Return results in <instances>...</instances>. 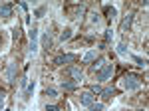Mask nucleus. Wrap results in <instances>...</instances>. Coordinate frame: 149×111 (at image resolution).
<instances>
[{"instance_id": "f257e3e1", "label": "nucleus", "mask_w": 149, "mask_h": 111, "mask_svg": "<svg viewBox=\"0 0 149 111\" xmlns=\"http://www.w3.org/2000/svg\"><path fill=\"white\" fill-rule=\"evenodd\" d=\"M123 85H125L127 91H135V89H139V85H141V79H139L137 76H133V74H127L125 79H123Z\"/></svg>"}, {"instance_id": "f03ea898", "label": "nucleus", "mask_w": 149, "mask_h": 111, "mask_svg": "<svg viewBox=\"0 0 149 111\" xmlns=\"http://www.w3.org/2000/svg\"><path fill=\"white\" fill-rule=\"evenodd\" d=\"M111 74H113V66L111 64H107V66H103L100 71H97V81H105V79H109L111 78Z\"/></svg>"}, {"instance_id": "7ed1b4c3", "label": "nucleus", "mask_w": 149, "mask_h": 111, "mask_svg": "<svg viewBox=\"0 0 149 111\" xmlns=\"http://www.w3.org/2000/svg\"><path fill=\"white\" fill-rule=\"evenodd\" d=\"M30 52L32 54L38 52V28H32L30 30Z\"/></svg>"}, {"instance_id": "20e7f679", "label": "nucleus", "mask_w": 149, "mask_h": 111, "mask_svg": "<svg viewBox=\"0 0 149 111\" xmlns=\"http://www.w3.org/2000/svg\"><path fill=\"white\" fill-rule=\"evenodd\" d=\"M133 16H135L133 12H127V14H125V18L121 20V26H119V30H121V32H127V30L131 28V22H133Z\"/></svg>"}, {"instance_id": "39448f33", "label": "nucleus", "mask_w": 149, "mask_h": 111, "mask_svg": "<svg viewBox=\"0 0 149 111\" xmlns=\"http://www.w3.org/2000/svg\"><path fill=\"white\" fill-rule=\"evenodd\" d=\"M70 62H76V56L74 54H64V56H58L54 60L56 66H64V64H70Z\"/></svg>"}, {"instance_id": "423d86ee", "label": "nucleus", "mask_w": 149, "mask_h": 111, "mask_svg": "<svg viewBox=\"0 0 149 111\" xmlns=\"http://www.w3.org/2000/svg\"><path fill=\"white\" fill-rule=\"evenodd\" d=\"M80 103H81V105H90V103H93V93L84 91V93L80 95Z\"/></svg>"}, {"instance_id": "0eeeda50", "label": "nucleus", "mask_w": 149, "mask_h": 111, "mask_svg": "<svg viewBox=\"0 0 149 111\" xmlns=\"http://www.w3.org/2000/svg\"><path fill=\"white\" fill-rule=\"evenodd\" d=\"M0 16H2V18H10L12 16V6L10 4H2V6H0Z\"/></svg>"}, {"instance_id": "6e6552de", "label": "nucleus", "mask_w": 149, "mask_h": 111, "mask_svg": "<svg viewBox=\"0 0 149 111\" xmlns=\"http://www.w3.org/2000/svg\"><path fill=\"white\" fill-rule=\"evenodd\" d=\"M70 76L74 78V81H80V79L84 78V74H81V69H78V67H70Z\"/></svg>"}, {"instance_id": "1a4fd4ad", "label": "nucleus", "mask_w": 149, "mask_h": 111, "mask_svg": "<svg viewBox=\"0 0 149 111\" xmlns=\"http://www.w3.org/2000/svg\"><path fill=\"white\" fill-rule=\"evenodd\" d=\"M76 87H78V81H62V89L66 91H74Z\"/></svg>"}, {"instance_id": "9d476101", "label": "nucleus", "mask_w": 149, "mask_h": 111, "mask_svg": "<svg viewBox=\"0 0 149 111\" xmlns=\"http://www.w3.org/2000/svg\"><path fill=\"white\" fill-rule=\"evenodd\" d=\"M115 95V91L111 87H107V89H102V97L103 99H109V97H113Z\"/></svg>"}, {"instance_id": "9b49d317", "label": "nucleus", "mask_w": 149, "mask_h": 111, "mask_svg": "<svg viewBox=\"0 0 149 111\" xmlns=\"http://www.w3.org/2000/svg\"><path fill=\"white\" fill-rule=\"evenodd\" d=\"M88 107H90V111H103V109H105L103 103H90Z\"/></svg>"}, {"instance_id": "f8f14e48", "label": "nucleus", "mask_w": 149, "mask_h": 111, "mask_svg": "<svg viewBox=\"0 0 149 111\" xmlns=\"http://www.w3.org/2000/svg\"><path fill=\"white\" fill-rule=\"evenodd\" d=\"M70 38H72V30H70V28H66L64 32L60 34V40H62V42H66V40H70Z\"/></svg>"}, {"instance_id": "ddd939ff", "label": "nucleus", "mask_w": 149, "mask_h": 111, "mask_svg": "<svg viewBox=\"0 0 149 111\" xmlns=\"http://www.w3.org/2000/svg\"><path fill=\"white\" fill-rule=\"evenodd\" d=\"M93 60H95V52H93V50L84 56V64H90V62H93Z\"/></svg>"}, {"instance_id": "4468645a", "label": "nucleus", "mask_w": 149, "mask_h": 111, "mask_svg": "<svg viewBox=\"0 0 149 111\" xmlns=\"http://www.w3.org/2000/svg\"><path fill=\"white\" fill-rule=\"evenodd\" d=\"M103 10H105V14H107V18H109V20L115 16V8H113V6H105Z\"/></svg>"}, {"instance_id": "2eb2a0df", "label": "nucleus", "mask_w": 149, "mask_h": 111, "mask_svg": "<svg viewBox=\"0 0 149 111\" xmlns=\"http://www.w3.org/2000/svg\"><path fill=\"white\" fill-rule=\"evenodd\" d=\"M131 60H133V62H135L139 67H145V60H141L139 56H131Z\"/></svg>"}, {"instance_id": "dca6fc26", "label": "nucleus", "mask_w": 149, "mask_h": 111, "mask_svg": "<svg viewBox=\"0 0 149 111\" xmlns=\"http://www.w3.org/2000/svg\"><path fill=\"white\" fill-rule=\"evenodd\" d=\"M46 95H48V97H58V91H56V89H52V87H48L46 89Z\"/></svg>"}, {"instance_id": "f3484780", "label": "nucleus", "mask_w": 149, "mask_h": 111, "mask_svg": "<svg viewBox=\"0 0 149 111\" xmlns=\"http://www.w3.org/2000/svg\"><path fill=\"white\" fill-rule=\"evenodd\" d=\"M125 52H127V48H125V44H119V46H117V54L125 56Z\"/></svg>"}, {"instance_id": "a211bd4d", "label": "nucleus", "mask_w": 149, "mask_h": 111, "mask_svg": "<svg viewBox=\"0 0 149 111\" xmlns=\"http://www.w3.org/2000/svg\"><path fill=\"white\" fill-rule=\"evenodd\" d=\"M4 99H6V93H4V91L0 89V109L4 107Z\"/></svg>"}, {"instance_id": "6ab92c4d", "label": "nucleus", "mask_w": 149, "mask_h": 111, "mask_svg": "<svg viewBox=\"0 0 149 111\" xmlns=\"http://www.w3.org/2000/svg\"><path fill=\"white\" fill-rule=\"evenodd\" d=\"M90 93H102V87L100 85H92V91Z\"/></svg>"}, {"instance_id": "aec40b11", "label": "nucleus", "mask_w": 149, "mask_h": 111, "mask_svg": "<svg viewBox=\"0 0 149 111\" xmlns=\"http://www.w3.org/2000/svg\"><path fill=\"white\" fill-rule=\"evenodd\" d=\"M102 67H103V60H100V62L93 66V69H102Z\"/></svg>"}, {"instance_id": "412c9836", "label": "nucleus", "mask_w": 149, "mask_h": 111, "mask_svg": "<svg viewBox=\"0 0 149 111\" xmlns=\"http://www.w3.org/2000/svg\"><path fill=\"white\" fill-rule=\"evenodd\" d=\"M18 38H20V30H18V28H14V42H16Z\"/></svg>"}, {"instance_id": "4be33fe9", "label": "nucleus", "mask_w": 149, "mask_h": 111, "mask_svg": "<svg viewBox=\"0 0 149 111\" xmlns=\"http://www.w3.org/2000/svg\"><path fill=\"white\" fill-rule=\"evenodd\" d=\"M44 12H46L44 8H38V10H36V16H38V18H42V14H44Z\"/></svg>"}, {"instance_id": "5701e85b", "label": "nucleus", "mask_w": 149, "mask_h": 111, "mask_svg": "<svg viewBox=\"0 0 149 111\" xmlns=\"http://www.w3.org/2000/svg\"><path fill=\"white\" fill-rule=\"evenodd\" d=\"M46 111H58V107H56V105H48Z\"/></svg>"}, {"instance_id": "b1692460", "label": "nucleus", "mask_w": 149, "mask_h": 111, "mask_svg": "<svg viewBox=\"0 0 149 111\" xmlns=\"http://www.w3.org/2000/svg\"><path fill=\"white\" fill-rule=\"evenodd\" d=\"M0 46H2V36H0Z\"/></svg>"}, {"instance_id": "393cba45", "label": "nucleus", "mask_w": 149, "mask_h": 111, "mask_svg": "<svg viewBox=\"0 0 149 111\" xmlns=\"http://www.w3.org/2000/svg\"><path fill=\"white\" fill-rule=\"evenodd\" d=\"M137 111H145V109H137Z\"/></svg>"}]
</instances>
